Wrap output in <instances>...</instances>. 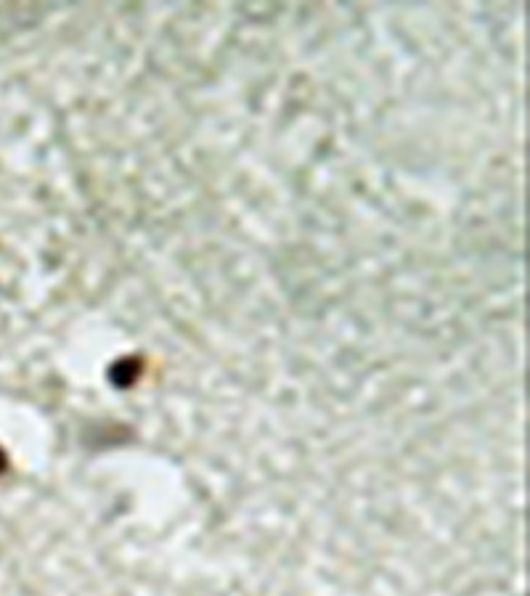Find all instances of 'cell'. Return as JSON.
Segmentation results:
<instances>
[{"mask_svg":"<svg viewBox=\"0 0 530 596\" xmlns=\"http://www.w3.org/2000/svg\"><path fill=\"white\" fill-rule=\"evenodd\" d=\"M138 369H141V366H138L136 361H120L112 369V379L120 387H130L133 385V379L138 377Z\"/></svg>","mask_w":530,"mask_h":596,"instance_id":"1","label":"cell"},{"mask_svg":"<svg viewBox=\"0 0 530 596\" xmlns=\"http://www.w3.org/2000/svg\"><path fill=\"white\" fill-rule=\"evenodd\" d=\"M6 467H8V459H6V453H3V448H0V475L6 472Z\"/></svg>","mask_w":530,"mask_h":596,"instance_id":"2","label":"cell"}]
</instances>
